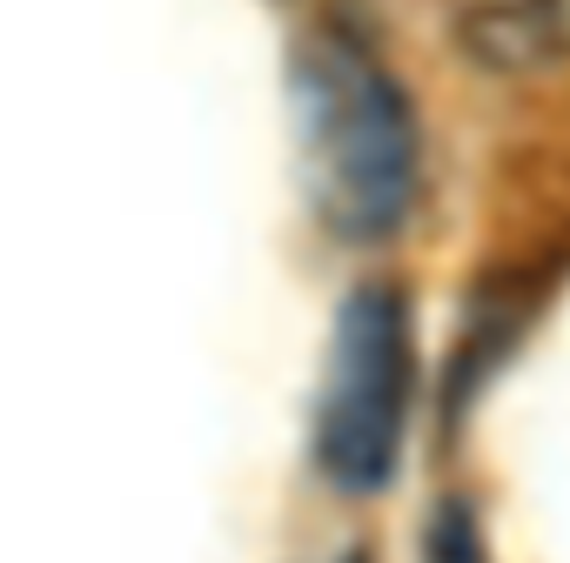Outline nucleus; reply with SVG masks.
I'll return each instance as SVG.
<instances>
[{"mask_svg":"<svg viewBox=\"0 0 570 563\" xmlns=\"http://www.w3.org/2000/svg\"><path fill=\"white\" fill-rule=\"evenodd\" d=\"M296 108H303V175L316 215L343 241H383L410 221L423 148L403 88L383 61L343 34H323L296 61Z\"/></svg>","mask_w":570,"mask_h":563,"instance_id":"obj_1","label":"nucleus"},{"mask_svg":"<svg viewBox=\"0 0 570 563\" xmlns=\"http://www.w3.org/2000/svg\"><path fill=\"white\" fill-rule=\"evenodd\" d=\"M410 423V303L396 289H356L330 336L316 396V463L336 490H376L396 470Z\"/></svg>","mask_w":570,"mask_h":563,"instance_id":"obj_2","label":"nucleus"},{"mask_svg":"<svg viewBox=\"0 0 570 563\" xmlns=\"http://www.w3.org/2000/svg\"><path fill=\"white\" fill-rule=\"evenodd\" d=\"M463 48L497 75L563 61L570 55V0H483V8L463 14Z\"/></svg>","mask_w":570,"mask_h":563,"instance_id":"obj_3","label":"nucleus"},{"mask_svg":"<svg viewBox=\"0 0 570 563\" xmlns=\"http://www.w3.org/2000/svg\"><path fill=\"white\" fill-rule=\"evenodd\" d=\"M430 563H483V543H476V523L463 503H443L436 523H430Z\"/></svg>","mask_w":570,"mask_h":563,"instance_id":"obj_4","label":"nucleus"},{"mask_svg":"<svg viewBox=\"0 0 570 563\" xmlns=\"http://www.w3.org/2000/svg\"><path fill=\"white\" fill-rule=\"evenodd\" d=\"M343 563H363V556H343Z\"/></svg>","mask_w":570,"mask_h":563,"instance_id":"obj_5","label":"nucleus"}]
</instances>
